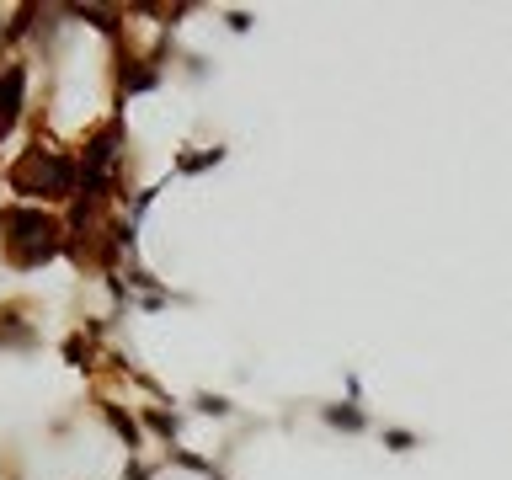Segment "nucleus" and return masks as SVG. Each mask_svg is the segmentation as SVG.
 <instances>
[{"label": "nucleus", "instance_id": "7ed1b4c3", "mask_svg": "<svg viewBox=\"0 0 512 480\" xmlns=\"http://www.w3.org/2000/svg\"><path fill=\"white\" fill-rule=\"evenodd\" d=\"M22 118H27V59L6 54L0 59V144L16 134Z\"/></svg>", "mask_w": 512, "mask_h": 480}, {"label": "nucleus", "instance_id": "39448f33", "mask_svg": "<svg viewBox=\"0 0 512 480\" xmlns=\"http://www.w3.org/2000/svg\"><path fill=\"white\" fill-rule=\"evenodd\" d=\"M219 160H224V150H203V155H187V160H182V166H176V171L198 176V171H208V166H219Z\"/></svg>", "mask_w": 512, "mask_h": 480}, {"label": "nucleus", "instance_id": "f03ea898", "mask_svg": "<svg viewBox=\"0 0 512 480\" xmlns=\"http://www.w3.org/2000/svg\"><path fill=\"white\" fill-rule=\"evenodd\" d=\"M64 251H70V224L54 208L16 203V198L0 208V256H6L11 272H38Z\"/></svg>", "mask_w": 512, "mask_h": 480}, {"label": "nucleus", "instance_id": "f257e3e1", "mask_svg": "<svg viewBox=\"0 0 512 480\" xmlns=\"http://www.w3.org/2000/svg\"><path fill=\"white\" fill-rule=\"evenodd\" d=\"M6 187L16 203H75L80 192V155L75 150H59L54 139H32L27 150H16V160L6 166Z\"/></svg>", "mask_w": 512, "mask_h": 480}, {"label": "nucleus", "instance_id": "20e7f679", "mask_svg": "<svg viewBox=\"0 0 512 480\" xmlns=\"http://www.w3.org/2000/svg\"><path fill=\"white\" fill-rule=\"evenodd\" d=\"M326 422H331V427H342V432H363V411H352V406H331V411H326Z\"/></svg>", "mask_w": 512, "mask_h": 480}, {"label": "nucleus", "instance_id": "423d86ee", "mask_svg": "<svg viewBox=\"0 0 512 480\" xmlns=\"http://www.w3.org/2000/svg\"><path fill=\"white\" fill-rule=\"evenodd\" d=\"M384 443H390L395 454H406V448H411L416 438H411V432H400V427H390V432H384Z\"/></svg>", "mask_w": 512, "mask_h": 480}]
</instances>
